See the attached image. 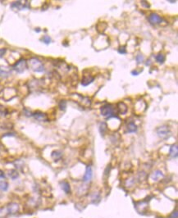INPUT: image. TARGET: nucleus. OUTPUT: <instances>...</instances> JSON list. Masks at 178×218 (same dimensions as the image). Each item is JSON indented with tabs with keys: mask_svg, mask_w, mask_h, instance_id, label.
Wrapping results in <instances>:
<instances>
[{
	"mask_svg": "<svg viewBox=\"0 0 178 218\" xmlns=\"http://www.w3.org/2000/svg\"><path fill=\"white\" fill-rule=\"evenodd\" d=\"M19 211V205L16 203H11L4 207L0 208V218L5 217L9 215L18 213Z\"/></svg>",
	"mask_w": 178,
	"mask_h": 218,
	"instance_id": "nucleus-1",
	"label": "nucleus"
},
{
	"mask_svg": "<svg viewBox=\"0 0 178 218\" xmlns=\"http://www.w3.org/2000/svg\"><path fill=\"white\" fill-rule=\"evenodd\" d=\"M28 65L31 70L35 72H43L44 71V66L43 62L37 57H32L28 61Z\"/></svg>",
	"mask_w": 178,
	"mask_h": 218,
	"instance_id": "nucleus-2",
	"label": "nucleus"
},
{
	"mask_svg": "<svg viewBox=\"0 0 178 218\" xmlns=\"http://www.w3.org/2000/svg\"><path fill=\"white\" fill-rule=\"evenodd\" d=\"M100 112H101V115L105 117L107 119H110L111 117H116V115L114 114V110H113V106L111 104L104 105L100 109Z\"/></svg>",
	"mask_w": 178,
	"mask_h": 218,
	"instance_id": "nucleus-3",
	"label": "nucleus"
},
{
	"mask_svg": "<svg viewBox=\"0 0 178 218\" xmlns=\"http://www.w3.org/2000/svg\"><path fill=\"white\" fill-rule=\"evenodd\" d=\"M26 68H27V61H26V59H24V58L19 59V60L13 66V70L15 71H17L19 74L23 73V72L26 70Z\"/></svg>",
	"mask_w": 178,
	"mask_h": 218,
	"instance_id": "nucleus-4",
	"label": "nucleus"
},
{
	"mask_svg": "<svg viewBox=\"0 0 178 218\" xmlns=\"http://www.w3.org/2000/svg\"><path fill=\"white\" fill-rule=\"evenodd\" d=\"M157 135H158L162 139H167L171 135L169 127L167 126H162L157 128Z\"/></svg>",
	"mask_w": 178,
	"mask_h": 218,
	"instance_id": "nucleus-5",
	"label": "nucleus"
},
{
	"mask_svg": "<svg viewBox=\"0 0 178 218\" xmlns=\"http://www.w3.org/2000/svg\"><path fill=\"white\" fill-rule=\"evenodd\" d=\"M11 7L13 8H18V10H22V9L29 8V2L28 1H24V2L16 1V2H14L11 4Z\"/></svg>",
	"mask_w": 178,
	"mask_h": 218,
	"instance_id": "nucleus-6",
	"label": "nucleus"
},
{
	"mask_svg": "<svg viewBox=\"0 0 178 218\" xmlns=\"http://www.w3.org/2000/svg\"><path fill=\"white\" fill-rule=\"evenodd\" d=\"M149 22L152 25H158L163 22V18L156 13H151L149 17Z\"/></svg>",
	"mask_w": 178,
	"mask_h": 218,
	"instance_id": "nucleus-7",
	"label": "nucleus"
},
{
	"mask_svg": "<svg viewBox=\"0 0 178 218\" xmlns=\"http://www.w3.org/2000/svg\"><path fill=\"white\" fill-rule=\"evenodd\" d=\"M92 176H93V170H92L91 166H87L85 173L84 177H83V181L84 182H90L91 180Z\"/></svg>",
	"mask_w": 178,
	"mask_h": 218,
	"instance_id": "nucleus-8",
	"label": "nucleus"
},
{
	"mask_svg": "<svg viewBox=\"0 0 178 218\" xmlns=\"http://www.w3.org/2000/svg\"><path fill=\"white\" fill-rule=\"evenodd\" d=\"M35 120L39 121V122H46L48 120V117L47 115L43 112H35L33 113L32 115Z\"/></svg>",
	"mask_w": 178,
	"mask_h": 218,
	"instance_id": "nucleus-9",
	"label": "nucleus"
},
{
	"mask_svg": "<svg viewBox=\"0 0 178 218\" xmlns=\"http://www.w3.org/2000/svg\"><path fill=\"white\" fill-rule=\"evenodd\" d=\"M148 208V203L146 202V200H144L142 202H139L138 203L135 204V208L136 210L139 212H144L145 210L147 209Z\"/></svg>",
	"mask_w": 178,
	"mask_h": 218,
	"instance_id": "nucleus-10",
	"label": "nucleus"
},
{
	"mask_svg": "<svg viewBox=\"0 0 178 218\" xmlns=\"http://www.w3.org/2000/svg\"><path fill=\"white\" fill-rule=\"evenodd\" d=\"M11 74V70L7 66H0V77L7 78Z\"/></svg>",
	"mask_w": 178,
	"mask_h": 218,
	"instance_id": "nucleus-11",
	"label": "nucleus"
},
{
	"mask_svg": "<svg viewBox=\"0 0 178 218\" xmlns=\"http://www.w3.org/2000/svg\"><path fill=\"white\" fill-rule=\"evenodd\" d=\"M94 80H95V77L94 76H90V75H89V76H84L82 80H81V85H82L84 87H86L89 85H90Z\"/></svg>",
	"mask_w": 178,
	"mask_h": 218,
	"instance_id": "nucleus-12",
	"label": "nucleus"
},
{
	"mask_svg": "<svg viewBox=\"0 0 178 218\" xmlns=\"http://www.w3.org/2000/svg\"><path fill=\"white\" fill-rule=\"evenodd\" d=\"M164 176L163 173L161 171V170H157L155 171H153L151 175V179L153 180V181H158L161 178H163Z\"/></svg>",
	"mask_w": 178,
	"mask_h": 218,
	"instance_id": "nucleus-13",
	"label": "nucleus"
},
{
	"mask_svg": "<svg viewBox=\"0 0 178 218\" xmlns=\"http://www.w3.org/2000/svg\"><path fill=\"white\" fill-rule=\"evenodd\" d=\"M169 155L172 158H177L178 156V147L177 144H174L171 146L169 151Z\"/></svg>",
	"mask_w": 178,
	"mask_h": 218,
	"instance_id": "nucleus-14",
	"label": "nucleus"
},
{
	"mask_svg": "<svg viewBox=\"0 0 178 218\" xmlns=\"http://www.w3.org/2000/svg\"><path fill=\"white\" fill-rule=\"evenodd\" d=\"M60 185H61L62 189L66 193V194H70L71 193V186H70V184L67 181H62L60 183Z\"/></svg>",
	"mask_w": 178,
	"mask_h": 218,
	"instance_id": "nucleus-15",
	"label": "nucleus"
},
{
	"mask_svg": "<svg viewBox=\"0 0 178 218\" xmlns=\"http://www.w3.org/2000/svg\"><path fill=\"white\" fill-rule=\"evenodd\" d=\"M126 129L129 133H134L137 131V126L135 125L134 122H129L126 126Z\"/></svg>",
	"mask_w": 178,
	"mask_h": 218,
	"instance_id": "nucleus-16",
	"label": "nucleus"
},
{
	"mask_svg": "<svg viewBox=\"0 0 178 218\" xmlns=\"http://www.w3.org/2000/svg\"><path fill=\"white\" fill-rule=\"evenodd\" d=\"M117 108H118V112H120V114H126L127 112V106H126L124 103H119L117 105Z\"/></svg>",
	"mask_w": 178,
	"mask_h": 218,
	"instance_id": "nucleus-17",
	"label": "nucleus"
},
{
	"mask_svg": "<svg viewBox=\"0 0 178 218\" xmlns=\"http://www.w3.org/2000/svg\"><path fill=\"white\" fill-rule=\"evenodd\" d=\"M62 153L60 151H58V150L53 151L52 154H51V157H52L53 159L55 161H57L58 160H60L62 158Z\"/></svg>",
	"mask_w": 178,
	"mask_h": 218,
	"instance_id": "nucleus-18",
	"label": "nucleus"
},
{
	"mask_svg": "<svg viewBox=\"0 0 178 218\" xmlns=\"http://www.w3.org/2000/svg\"><path fill=\"white\" fill-rule=\"evenodd\" d=\"M8 176L12 180H17L19 177V173L17 170H10L8 171Z\"/></svg>",
	"mask_w": 178,
	"mask_h": 218,
	"instance_id": "nucleus-19",
	"label": "nucleus"
},
{
	"mask_svg": "<svg viewBox=\"0 0 178 218\" xmlns=\"http://www.w3.org/2000/svg\"><path fill=\"white\" fill-rule=\"evenodd\" d=\"M8 183L5 180H1L0 181V191H7L8 189Z\"/></svg>",
	"mask_w": 178,
	"mask_h": 218,
	"instance_id": "nucleus-20",
	"label": "nucleus"
},
{
	"mask_svg": "<svg viewBox=\"0 0 178 218\" xmlns=\"http://www.w3.org/2000/svg\"><path fill=\"white\" fill-rule=\"evenodd\" d=\"M155 59H156V61L158 63L163 64L164 62V61H165V56L163 53H158V54H157L156 56H155Z\"/></svg>",
	"mask_w": 178,
	"mask_h": 218,
	"instance_id": "nucleus-21",
	"label": "nucleus"
},
{
	"mask_svg": "<svg viewBox=\"0 0 178 218\" xmlns=\"http://www.w3.org/2000/svg\"><path fill=\"white\" fill-rule=\"evenodd\" d=\"M106 130H107V124L105 122H101L100 125V131L101 132V135L103 136L104 135Z\"/></svg>",
	"mask_w": 178,
	"mask_h": 218,
	"instance_id": "nucleus-22",
	"label": "nucleus"
},
{
	"mask_svg": "<svg viewBox=\"0 0 178 218\" xmlns=\"http://www.w3.org/2000/svg\"><path fill=\"white\" fill-rule=\"evenodd\" d=\"M100 194H95V193L94 194V195L92 196V202L94 203H98L100 201Z\"/></svg>",
	"mask_w": 178,
	"mask_h": 218,
	"instance_id": "nucleus-23",
	"label": "nucleus"
},
{
	"mask_svg": "<svg viewBox=\"0 0 178 218\" xmlns=\"http://www.w3.org/2000/svg\"><path fill=\"white\" fill-rule=\"evenodd\" d=\"M41 41L45 44H49L51 43L52 39H51V38L48 35H44V36H43V38L41 39Z\"/></svg>",
	"mask_w": 178,
	"mask_h": 218,
	"instance_id": "nucleus-24",
	"label": "nucleus"
},
{
	"mask_svg": "<svg viewBox=\"0 0 178 218\" xmlns=\"http://www.w3.org/2000/svg\"><path fill=\"white\" fill-rule=\"evenodd\" d=\"M58 107H59V108L62 111H65L66 108H67V101L66 100H61L60 101V103H59V104H58Z\"/></svg>",
	"mask_w": 178,
	"mask_h": 218,
	"instance_id": "nucleus-25",
	"label": "nucleus"
},
{
	"mask_svg": "<svg viewBox=\"0 0 178 218\" xmlns=\"http://www.w3.org/2000/svg\"><path fill=\"white\" fill-rule=\"evenodd\" d=\"M8 114V111H7V109L4 108L3 106H1L0 105V115H2V116H6Z\"/></svg>",
	"mask_w": 178,
	"mask_h": 218,
	"instance_id": "nucleus-26",
	"label": "nucleus"
},
{
	"mask_svg": "<svg viewBox=\"0 0 178 218\" xmlns=\"http://www.w3.org/2000/svg\"><path fill=\"white\" fill-rule=\"evenodd\" d=\"M135 59H136V61H137V63H141V62H143L144 57L141 54H139V55L136 56Z\"/></svg>",
	"mask_w": 178,
	"mask_h": 218,
	"instance_id": "nucleus-27",
	"label": "nucleus"
},
{
	"mask_svg": "<svg viewBox=\"0 0 178 218\" xmlns=\"http://www.w3.org/2000/svg\"><path fill=\"white\" fill-rule=\"evenodd\" d=\"M118 52H119L120 54H126V48H125L124 46H122V47H120V48H118Z\"/></svg>",
	"mask_w": 178,
	"mask_h": 218,
	"instance_id": "nucleus-28",
	"label": "nucleus"
},
{
	"mask_svg": "<svg viewBox=\"0 0 178 218\" xmlns=\"http://www.w3.org/2000/svg\"><path fill=\"white\" fill-rule=\"evenodd\" d=\"M24 114L26 115V117H31L33 115V113H31V111L28 110V109H24Z\"/></svg>",
	"mask_w": 178,
	"mask_h": 218,
	"instance_id": "nucleus-29",
	"label": "nucleus"
},
{
	"mask_svg": "<svg viewBox=\"0 0 178 218\" xmlns=\"http://www.w3.org/2000/svg\"><path fill=\"white\" fill-rule=\"evenodd\" d=\"M6 48H0V57H3L6 53Z\"/></svg>",
	"mask_w": 178,
	"mask_h": 218,
	"instance_id": "nucleus-30",
	"label": "nucleus"
},
{
	"mask_svg": "<svg viewBox=\"0 0 178 218\" xmlns=\"http://www.w3.org/2000/svg\"><path fill=\"white\" fill-rule=\"evenodd\" d=\"M177 211H175L174 212H172V215H171V217H170V218H177Z\"/></svg>",
	"mask_w": 178,
	"mask_h": 218,
	"instance_id": "nucleus-31",
	"label": "nucleus"
},
{
	"mask_svg": "<svg viewBox=\"0 0 178 218\" xmlns=\"http://www.w3.org/2000/svg\"><path fill=\"white\" fill-rule=\"evenodd\" d=\"M141 4L144 5V6L146 7V8H149V4L146 3V1H141Z\"/></svg>",
	"mask_w": 178,
	"mask_h": 218,
	"instance_id": "nucleus-32",
	"label": "nucleus"
},
{
	"mask_svg": "<svg viewBox=\"0 0 178 218\" xmlns=\"http://www.w3.org/2000/svg\"><path fill=\"white\" fill-rule=\"evenodd\" d=\"M5 177V174L4 172L2 170H0V178H4Z\"/></svg>",
	"mask_w": 178,
	"mask_h": 218,
	"instance_id": "nucleus-33",
	"label": "nucleus"
},
{
	"mask_svg": "<svg viewBox=\"0 0 178 218\" xmlns=\"http://www.w3.org/2000/svg\"><path fill=\"white\" fill-rule=\"evenodd\" d=\"M131 74L133 75H138L139 74V71H131Z\"/></svg>",
	"mask_w": 178,
	"mask_h": 218,
	"instance_id": "nucleus-34",
	"label": "nucleus"
},
{
	"mask_svg": "<svg viewBox=\"0 0 178 218\" xmlns=\"http://www.w3.org/2000/svg\"><path fill=\"white\" fill-rule=\"evenodd\" d=\"M35 31H37V32H39V29H37V30H35Z\"/></svg>",
	"mask_w": 178,
	"mask_h": 218,
	"instance_id": "nucleus-35",
	"label": "nucleus"
}]
</instances>
